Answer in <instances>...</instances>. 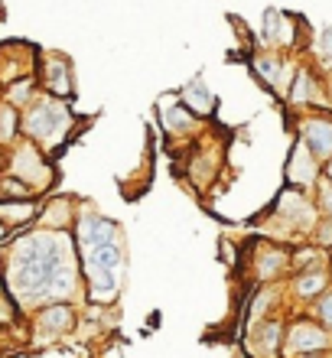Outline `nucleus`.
<instances>
[{
    "instance_id": "2eb2a0df",
    "label": "nucleus",
    "mask_w": 332,
    "mask_h": 358,
    "mask_svg": "<svg viewBox=\"0 0 332 358\" xmlns=\"http://www.w3.org/2000/svg\"><path fill=\"white\" fill-rule=\"evenodd\" d=\"M192 104H196V108H199V111H209L212 108V101H209V92H202V85L199 82H196V85H192Z\"/></svg>"
},
{
    "instance_id": "ddd939ff",
    "label": "nucleus",
    "mask_w": 332,
    "mask_h": 358,
    "mask_svg": "<svg viewBox=\"0 0 332 358\" xmlns=\"http://www.w3.org/2000/svg\"><path fill=\"white\" fill-rule=\"evenodd\" d=\"M254 69L267 85H277V82H280V62H277V59H257Z\"/></svg>"
},
{
    "instance_id": "39448f33",
    "label": "nucleus",
    "mask_w": 332,
    "mask_h": 358,
    "mask_svg": "<svg viewBox=\"0 0 332 358\" xmlns=\"http://www.w3.org/2000/svg\"><path fill=\"white\" fill-rule=\"evenodd\" d=\"M277 208H280V215L290 222V225H303L310 228L316 222V212H313V202L303 196V189H287L284 196H280V202H277Z\"/></svg>"
},
{
    "instance_id": "f257e3e1",
    "label": "nucleus",
    "mask_w": 332,
    "mask_h": 358,
    "mask_svg": "<svg viewBox=\"0 0 332 358\" xmlns=\"http://www.w3.org/2000/svg\"><path fill=\"white\" fill-rule=\"evenodd\" d=\"M66 271L62 261V248L56 245L52 235H29L20 238L13 245V257H10V290L20 300H43L49 296V287L59 273Z\"/></svg>"
},
{
    "instance_id": "6e6552de",
    "label": "nucleus",
    "mask_w": 332,
    "mask_h": 358,
    "mask_svg": "<svg viewBox=\"0 0 332 358\" xmlns=\"http://www.w3.org/2000/svg\"><path fill=\"white\" fill-rule=\"evenodd\" d=\"M323 290H329V273H326L323 267L303 271L296 277V293H300V296H319Z\"/></svg>"
},
{
    "instance_id": "7ed1b4c3",
    "label": "nucleus",
    "mask_w": 332,
    "mask_h": 358,
    "mask_svg": "<svg viewBox=\"0 0 332 358\" xmlns=\"http://www.w3.org/2000/svg\"><path fill=\"white\" fill-rule=\"evenodd\" d=\"M300 143L313 153L316 160H332V121L329 117H310L303 124V141Z\"/></svg>"
},
{
    "instance_id": "423d86ee",
    "label": "nucleus",
    "mask_w": 332,
    "mask_h": 358,
    "mask_svg": "<svg viewBox=\"0 0 332 358\" xmlns=\"http://www.w3.org/2000/svg\"><path fill=\"white\" fill-rule=\"evenodd\" d=\"M114 238H117V228L108 218H85L82 228H78V241L85 245V251L101 245H114Z\"/></svg>"
},
{
    "instance_id": "aec40b11",
    "label": "nucleus",
    "mask_w": 332,
    "mask_h": 358,
    "mask_svg": "<svg viewBox=\"0 0 332 358\" xmlns=\"http://www.w3.org/2000/svg\"><path fill=\"white\" fill-rule=\"evenodd\" d=\"M326 182L332 186V160H326Z\"/></svg>"
},
{
    "instance_id": "4468645a",
    "label": "nucleus",
    "mask_w": 332,
    "mask_h": 358,
    "mask_svg": "<svg viewBox=\"0 0 332 358\" xmlns=\"http://www.w3.org/2000/svg\"><path fill=\"white\" fill-rule=\"evenodd\" d=\"M17 166H20V173H23V176H39V163H36V157H33L29 150H23L17 157Z\"/></svg>"
},
{
    "instance_id": "0eeeda50",
    "label": "nucleus",
    "mask_w": 332,
    "mask_h": 358,
    "mask_svg": "<svg viewBox=\"0 0 332 358\" xmlns=\"http://www.w3.org/2000/svg\"><path fill=\"white\" fill-rule=\"evenodd\" d=\"M88 290L95 303H111L121 290L117 271H101V267H88Z\"/></svg>"
},
{
    "instance_id": "1a4fd4ad",
    "label": "nucleus",
    "mask_w": 332,
    "mask_h": 358,
    "mask_svg": "<svg viewBox=\"0 0 332 358\" xmlns=\"http://www.w3.org/2000/svg\"><path fill=\"white\" fill-rule=\"evenodd\" d=\"M257 339H261V352L267 358H274L277 349L284 345V332H280V322H264L261 332H257Z\"/></svg>"
},
{
    "instance_id": "a211bd4d",
    "label": "nucleus",
    "mask_w": 332,
    "mask_h": 358,
    "mask_svg": "<svg viewBox=\"0 0 332 358\" xmlns=\"http://www.w3.org/2000/svg\"><path fill=\"white\" fill-rule=\"evenodd\" d=\"M316 238H319L323 245H332V218H326V222L316 225Z\"/></svg>"
},
{
    "instance_id": "20e7f679",
    "label": "nucleus",
    "mask_w": 332,
    "mask_h": 358,
    "mask_svg": "<svg viewBox=\"0 0 332 358\" xmlns=\"http://www.w3.org/2000/svg\"><path fill=\"white\" fill-rule=\"evenodd\" d=\"M287 176H290V182H294L296 189L313 186L316 176H319V160L306 150L303 143H296L294 153H290V160H287Z\"/></svg>"
},
{
    "instance_id": "f8f14e48",
    "label": "nucleus",
    "mask_w": 332,
    "mask_h": 358,
    "mask_svg": "<svg viewBox=\"0 0 332 358\" xmlns=\"http://www.w3.org/2000/svg\"><path fill=\"white\" fill-rule=\"evenodd\" d=\"M316 316H319V326L332 332V290L319 293V300H316Z\"/></svg>"
},
{
    "instance_id": "f3484780",
    "label": "nucleus",
    "mask_w": 332,
    "mask_h": 358,
    "mask_svg": "<svg viewBox=\"0 0 332 358\" xmlns=\"http://www.w3.org/2000/svg\"><path fill=\"white\" fill-rule=\"evenodd\" d=\"M319 206H323V212L332 218V186L326 182V186H319Z\"/></svg>"
},
{
    "instance_id": "9d476101",
    "label": "nucleus",
    "mask_w": 332,
    "mask_h": 358,
    "mask_svg": "<svg viewBox=\"0 0 332 358\" xmlns=\"http://www.w3.org/2000/svg\"><path fill=\"white\" fill-rule=\"evenodd\" d=\"M287 264V251H267L264 257H261V271H257V277L261 280H270V277H277V271H284Z\"/></svg>"
},
{
    "instance_id": "412c9836",
    "label": "nucleus",
    "mask_w": 332,
    "mask_h": 358,
    "mask_svg": "<svg viewBox=\"0 0 332 358\" xmlns=\"http://www.w3.org/2000/svg\"><path fill=\"white\" fill-rule=\"evenodd\" d=\"M306 358H319V355H306Z\"/></svg>"
},
{
    "instance_id": "6ab92c4d",
    "label": "nucleus",
    "mask_w": 332,
    "mask_h": 358,
    "mask_svg": "<svg viewBox=\"0 0 332 358\" xmlns=\"http://www.w3.org/2000/svg\"><path fill=\"white\" fill-rule=\"evenodd\" d=\"M323 49H326V56H332V27L323 33Z\"/></svg>"
},
{
    "instance_id": "f03ea898",
    "label": "nucleus",
    "mask_w": 332,
    "mask_h": 358,
    "mask_svg": "<svg viewBox=\"0 0 332 358\" xmlns=\"http://www.w3.org/2000/svg\"><path fill=\"white\" fill-rule=\"evenodd\" d=\"M332 345V336L329 329H323L319 322L313 320H296L290 329H287V339H284V349L287 355H319V352H326Z\"/></svg>"
},
{
    "instance_id": "9b49d317",
    "label": "nucleus",
    "mask_w": 332,
    "mask_h": 358,
    "mask_svg": "<svg viewBox=\"0 0 332 358\" xmlns=\"http://www.w3.org/2000/svg\"><path fill=\"white\" fill-rule=\"evenodd\" d=\"M43 322H46L49 329H68L72 326V310H68L66 303H56V306H49L43 313Z\"/></svg>"
},
{
    "instance_id": "dca6fc26",
    "label": "nucleus",
    "mask_w": 332,
    "mask_h": 358,
    "mask_svg": "<svg viewBox=\"0 0 332 358\" xmlns=\"http://www.w3.org/2000/svg\"><path fill=\"white\" fill-rule=\"evenodd\" d=\"M0 215H10L13 222H20V218L33 215V206H13V208H0Z\"/></svg>"
}]
</instances>
